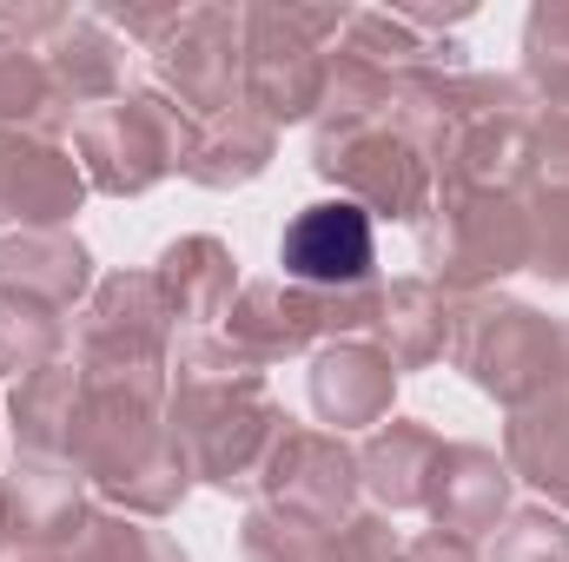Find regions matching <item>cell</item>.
<instances>
[{"label":"cell","instance_id":"obj_31","mask_svg":"<svg viewBox=\"0 0 569 562\" xmlns=\"http://www.w3.org/2000/svg\"><path fill=\"white\" fill-rule=\"evenodd\" d=\"M7 562H73V550L67 556H7Z\"/></svg>","mask_w":569,"mask_h":562},{"label":"cell","instance_id":"obj_20","mask_svg":"<svg viewBox=\"0 0 569 562\" xmlns=\"http://www.w3.org/2000/svg\"><path fill=\"white\" fill-rule=\"evenodd\" d=\"M272 120H259L246 100L219 120H199L192 152H186V179L192 185H212V192H232V185H252L266 165H272Z\"/></svg>","mask_w":569,"mask_h":562},{"label":"cell","instance_id":"obj_1","mask_svg":"<svg viewBox=\"0 0 569 562\" xmlns=\"http://www.w3.org/2000/svg\"><path fill=\"white\" fill-rule=\"evenodd\" d=\"M279 404L252 358L226 344V331L179 338V391L166 404V436L179 443L186 470L212 490H259V470L284 436Z\"/></svg>","mask_w":569,"mask_h":562},{"label":"cell","instance_id":"obj_15","mask_svg":"<svg viewBox=\"0 0 569 562\" xmlns=\"http://www.w3.org/2000/svg\"><path fill=\"white\" fill-rule=\"evenodd\" d=\"M391 391H398V371L378 344H358V338H338L318 351L311 364V404L318 418L331 423L338 436L358 430V423H385L391 418Z\"/></svg>","mask_w":569,"mask_h":562},{"label":"cell","instance_id":"obj_24","mask_svg":"<svg viewBox=\"0 0 569 562\" xmlns=\"http://www.w3.org/2000/svg\"><path fill=\"white\" fill-rule=\"evenodd\" d=\"M67 351V324L53 318V304L27 298V291H0V378H33L47 364H60Z\"/></svg>","mask_w":569,"mask_h":562},{"label":"cell","instance_id":"obj_4","mask_svg":"<svg viewBox=\"0 0 569 562\" xmlns=\"http://www.w3.org/2000/svg\"><path fill=\"white\" fill-rule=\"evenodd\" d=\"M192 133H199V120L186 107H172V93H120V100L80 113L73 159L93 192L133 199L146 185H159L166 172H186Z\"/></svg>","mask_w":569,"mask_h":562},{"label":"cell","instance_id":"obj_27","mask_svg":"<svg viewBox=\"0 0 569 562\" xmlns=\"http://www.w3.org/2000/svg\"><path fill=\"white\" fill-rule=\"evenodd\" d=\"M523 73H530L537 100L569 113V7H537L523 20Z\"/></svg>","mask_w":569,"mask_h":562},{"label":"cell","instance_id":"obj_29","mask_svg":"<svg viewBox=\"0 0 569 562\" xmlns=\"http://www.w3.org/2000/svg\"><path fill=\"white\" fill-rule=\"evenodd\" d=\"M530 272L569 284V192L530 199Z\"/></svg>","mask_w":569,"mask_h":562},{"label":"cell","instance_id":"obj_6","mask_svg":"<svg viewBox=\"0 0 569 562\" xmlns=\"http://www.w3.org/2000/svg\"><path fill=\"white\" fill-rule=\"evenodd\" d=\"M311 165L371 219H425L437 199L430 159L385 120H318Z\"/></svg>","mask_w":569,"mask_h":562},{"label":"cell","instance_id":"obj_9","mask_svg":"<svg viewBox=\"0 0 569 562\" xmlns=\"http://www.w3.org/2000/svg\"><path fill=\"white\" fill-rule=\"evenodd\" d=\"M87 476L73 463L27 456L13 476H0V556H67L93 510H87Z\"/></svg>","mask_w":569,"mask_h":562},{"label":"cell","instance_id":"obj_7","mask_svg":"<svg viewBox=\"0 0 569 562\" xmlns=\"http://www.w3.org/2000/svg\"><path fill=\"white\" fill-rule=\"evenodd\" d=\"M166 351H172V304L152 272H113L67 338V358L87 378H133V384H166Z\"/></svg>","mask_w":569,"mask_h":562},{"label":"cell","instance_id":"obj_14","mask_svg":"<svg viewBox=\"0 0 569 562\" xmlns=\"http://www.w3.org/2000/svg\"><path fill=\"white\" fill-rule=\"evenodd\" d=\"M40 53H47L53 87H60V100H67L73 113H93V107H107V100L127 93V40L100 20V7H93V13H73V7H67L60 33H53Z\"/></svg>","mask_w":569,"mask_h":562},{"label":"cell","instance_id":"obj_23","mask_svg":"<svg viewBox=\"0 0 569 562\" xmlns=\"http://www.w3.org/2000/svg\"><path fill=\"white\" fill-rule=\"evenodd\" d=\"M80 364L60 358L47 371H33L20 391H13V436L27 456H47V463H67V443H73V418H80Z\"/></svg>","mask_w":569,"mask_h":562},{"label":"cell","instance_id":"obj_11","mask_svg":"<svg viewBox=\"0 0 569 562\" xmlns=\"http://www.w3.org/2000/svg\"><path fill=\"white\" fill-rule=\"evenodd\" d=\"M371 259H378V225H371V212L351 205V199H318V205H305L279 239L284 284H305V291H351V284H371Z\"/></svg>","mask_w":569,"mask_h":562},{"label":"cell","instance_id":"obj_16","mask_svg":"<svg viewBox=\"0 0 569 562\" xmlns=\"http://www.w3.org/2000/svg\"><path fill=\"white\" fill-rule=\"evenodd\" d=\"M503 503H510V463H497V450L483 443H443L425 496L430 523L450 536H477V530H497Z\"/></svg>","mask_w":569,"mask_h":562},{"label":"cell","instance_id":"obj_3","mask_svg":"<svg viewBox=\"0 0 569 562\" xmlns=\"http://www.w3.org/2000/svg\"><path fill=\"white\" fill-rule=\"evenodd\" d=\"M563 351H569V324L543 318L537 304L483 298V291H477V298H463V304L450 311V364H457L477 391L503 398L510 411H517L523 398H537V391L557 378Z\"/></svg>","mask_w":569,"mask_h":562},{"label":"cell","instance_id":"obj_17","mask_svg":"<svg viewBox=\"0 0 569 562\" xmlns=\"http://www.w3.org/2000/svg\"><path fill=\"white\" fill-rule=\"evenodd\" d=\"M437 456H443V436L437 430H425V423H411V418H385L371 430L365 456H358V483L385 510H425Z\"/></svg>","mask_w":569,"mask_h":562},{"label":"cell","instance_id":"obj_2","mask_svg":"<svg viewBox=\"0 0 569 562\" xmlns=\"http://www.w3.org/2000/svg\"><path fill=\"white\" fill-rule=\"evenodd\" d=\"M246 13V107L259 120H318L331 47L351 27V7H239Z\"/></svg>","mask_w":569,"mask_h":562},{"label":"cell","instance_id":"obj_21","mask_svg":"<svg viewBox=\"0 0 569 562\" xmlns=\"http://www.w3.org/2000/svg\"><path fill=\"white\" fill-rule=\"evenodd\" d=\"M93 279V259L73 232H13L0 239V291H27L40 304H73Z\"/></svg>","mask_w":569,"mask_h":562},{"label":"cell","instance_id":"obj_18","mask_svg":"<svg viewBox=\"0 0 569 562\" xmlns=\"http://www.w3.org/2000/svg\"><path fill=\"white\" fill-rule=\"evenodd\" d=\"M378 351L391 358V371H418L430 358L450 351V298L430 279H398L378 291Z\"/></svg>","mask_w":569,"mask_h":562},{"label":"cell","instance_id":"obj_8","mask_svg":"<svg viewBox=\"0 0 569 562\" xmlns=\"http://www.w3.org/2000/svg\"><path fill=\"white\" fill-rule=\"evenodd\" d=\"M146 53L192 120H219L246 100V13L232 7H179Z\"/></svg>","mask_w":569,"mask_h":562},{"label":"cell","instance_id":"obj_22","mask_svg":"<svg viewBox=\"0 0 569 562\" xmlns=\"http://www.w3.org/2000/svg\"><path fill=\"white\" fill-rule=\"evenodd\" d=\"M60 127H80V113L60 100L47 53L0 33V133H40V140H53Z\"/></svg>","mask_w":569,"mask_h":562},{"label":"cell","instance_id":"obj_25","mask_svg":"<svg viewBox=\"0 0 569 562\" xmlns=\"http://www.w3.org/2000/svg\"><path fill=\"white\" fill-rule=\"evenodd\" d=\"M239 543H246V562H338V530L305 523L291 510H272V503H259L246 516Z\"/></svg>","mask_w":569,"mask_h":562},{"label":"cell","instance_id":"obj_12","mask_svg":"<svg viewBox=\"0 0 569 562\" xmlns=\"http://www.w3.org/2000/svg\"><path fill=\"white\" fill-rule=\"evenodd\" d=\"M87 199L80 159H67L40 133H0V225L60 232Z\"/></svg>","mask_w":569,"mask_h":562},{"label":"cell","instance_id":"obj_10","mask_svg":"<svg viewBox=\"0 0 569 562\" xmlns=\"http://www.w3.org/2000/svg\"><path fill=\"white\" fill-rule=\"evenodd\" d=\"M259 490L272 510H291L305 523H325L338 530L351 516V490H358V456L345 450L338 430H291L272 443L266 470H259Z\"/></svg>","mask_w":569,"mask_h":562},{"label":"cell","instance_id":"obj_19","mask_svg":"<svg viewBox=\"0 0 569 562\" xmlns=\"http://www.w3.org/2000/svg\"><path fill=\"white\" fill-rule=\"evenodd\" d=\"M159 291L172 304V318H186L192 331H212L226 311H232V291H239V272H232V252L219 239H179L159 252Z\"/></svg>","mask_w":569,"mask_h":562},{"label":"cell","instance_id":"obj_30","mask_svg":"<svg viewBox=\"0 0 569 562\" xmlns=\"http://www.w3.org/2000/svg\"><path fill=\"white\" fill-rule=\"evenodd\" d=\"M398 562H477V550H470V536L425 530V536H411V543H405V556H398Z\"/></svg>","mask_w":569,"mask_h":562},{"label":"cell","instance_id":"obj_26","mask_svg":"<svg viewBox=\"0 0 569 562\" xmlns=\"http://www.w3.org/2000/svg\"><path fill=\"white\" fill-rule=\"evenodd\" d=\"M73 562H186V556L159 523L127 516V510H100L87 523V536L73 543Z\"/></svg>","mask_w":569,"mask_h":562},{"label":"cell","instance_id":"obj_28","mask_svg":"<svg viewBox=\"0 0 569 562\" xmlns=\"http://www.w3.org/2000/svg\"><path fill=\"white\" fill-rule=\"evenodd\" d=\"M490 562H569V523L557 510H517L503 516Z\"/></svg>","mask_w":569,"mask_h":562},{"label":"cell","instance_id":"obj_5","mask_svg":"<svg viewBox=\"0 0 569 562\" xmlns=\"http://www.w3.org/2000/svg\"><path fill=\"white\" fill-rule=\"evenodd\" d=\"M530 265V205L517 192H450L437 185L425 219V272L443 291H483Z\"/></svg>","mask_w":569,"mask_h":562},{"label":"cell","instance_id":"obj_13","mask_svg":"<svg viewBox=\"0 0 569 562\" xmlns=\"http://www.w3.org/2000/svg\"><path fill=\"white\" fill-rule=\"evenodd\" d=\"M503 463H510V476L537 483L557 510H569V351L557 364V378L510 411Z\"/></svg>","mask_w":569,"mask_h":562}]
</instances>
